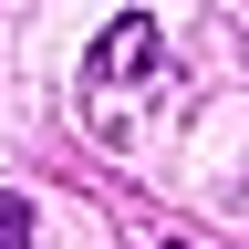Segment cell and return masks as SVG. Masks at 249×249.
Instances as JSON below:
<instances>
[{
    "label": "cell",
    "instance_id": "6da1fadb",
    "mask_svg": "<svg viewBox=\"0 0 249 249\" xmlns=\"http://www.w3.org/2000/svg\"><path fill=\"white\" fill-rule=\"evenodd\" d=\"M145 73H156V21H145V11H124V21L104 31V42H93L83 83H104V93H135Z\"/></svg>",
    "mask_w": 249,
    "mask_h": 249
},
{
    "label": "cell",
    "instance_id": "7a4b0ae2",
    "mask_svg": "<svg viewBox=\"0 0 249 249\" xmlns=\"http://www.w3.org/2000/svg\"><path fill=\"white\" fill-rule=\"evenodd\" d=\"M31 239H42V208L21 187H0V249H31Z\"/></svg>",
    "mask_w": 249,
    "mask_h": 249
}]
</instances>
